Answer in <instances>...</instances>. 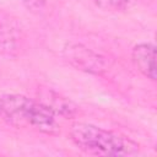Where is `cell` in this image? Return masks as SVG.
<instances>
[{"mask_svg":"<svg viewBox=\"0 0 157 157\" xmlns=\"http://www.w3.org/2000/svg\"><path fill=\"white\" fill-rule=\"evenodd\" d=\"M56 114L43 102L22 94L0 96V118L15 128H33L45 134H56L59 124Z\"/></svg>","mask_w":157,"mask_h":157,"instance_id":"cell-1","label":"cell"},{"mask_svg":"<svg viewBox=\"0 0 157 157\" xmlns=\"http://www.w3.org/2000/svg\"><path fill=\"white\" fill-rule=\"evenodd\" d=\"M71 141L83 152L94 156H135L139 145L126 136L87 123H76L70 129Z\"/></svg>","mask_w":157,"mask_h":157,"instance_id":"cell-2","label":"cell"},{"mask_svg":"<svg viewBox=\"0 0 157 157\" xmlns=\"http://www.w3.org/2000/svg\"><path fill=\"white\" fill-rule=\"evenodd\" d=\"M63 56L71 66L87 74L102 75L108 66L105 58L77 43L66 44L63 49Z\"/></svg>","mask_w":157,"mask_h":157,"instance_id":"cell-3","label":"cell"},{"mask_svg":"<svg viewBox=\"0 0 157 157\" xmlns=\"http://www.w3.org/2000/svg\"><path fill=\"white\" fill-rule=\"evenodd\" d=\"M22 40L21 28L4 11L0 10V52L12 55L20 47Z\"/></svg>","mask_w":157,"mask_h":157,"instance_id":"cell-4","label":"cell"},{"mask_svg":"<svg viewBox=\"0 0 157 157\" xmlns=\"http://www.w3.org/2000/svg\"><path fill=\"white\" fill-rule=\"evenodd\" d=\"M131 59L137 70L150 78L156 81V47L152 43H140L132 48Z\"/></svg>","mask_w":157,"mask_h":157,"instance_id":"cell-5","label":"cell"},{"mask_svg":"<svg viewBox=\"0 0 157 157\" xmlns=\"http://www.w3.org/2000/svg\"><path fill=\"white\" fill-rule=\"evenodd\" d=\"M39 101L45 103L56 115H60L65 119L72 118L74 115H76L77 113V107L76 104H74L69 98L52 91V90H44L40 93Z\"/></svg>","mask_w":157,"mask_h":157,"instance_id":"cell-6","label":"cell"},{"mask_svg":"<svg viewBox=\"0 0 157 157\" xmlns=\"http://www.w3.org/2000/svg\"><path fill=\"white\" fill-rule=\"evenodd\" d=\"M94 5L104 11L120 12L128 9L129 0H92Z\"/></svg>","mask_w":157,"mask_h":157,"instance_id":"cell-7","label":"cell"}]
</instances>
